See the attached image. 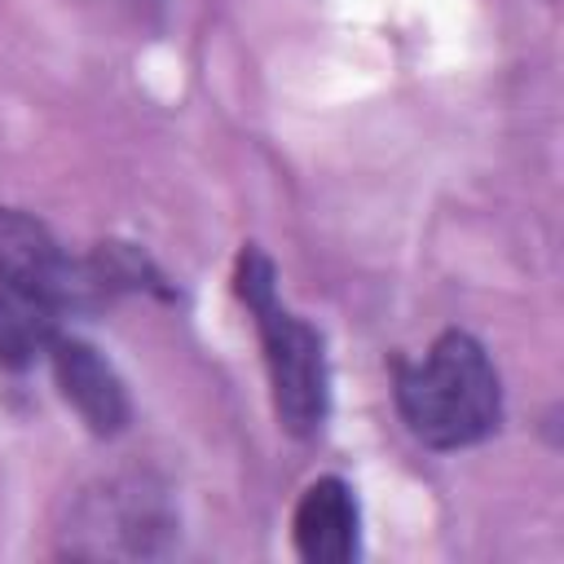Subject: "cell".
Wrapping results in <instances>:
<instances>
[{
  "instance_id": "cell-1",
  "label": "cell",
  "mask_w": 564,
  "mask_h": 564,
  "mask_svg": "<svg viewBox=\"0 0 564 564\" xmlns=\"http://www.w3.org/2000/svg\"><path fill=\"white\" fill-rule=\"evenodd\" d=\"M397 410L432 449H467L498 432L502 383L467 330H441L419 361H397Z\"/></svg>"
},
{
  "instance_id": "cell-2",
  "label": "cell",
  "mask_w": 564,
  "mask_h": 564,
  "mask_svg": "<svg viewBox=\"0 0 564 564\" xmlns=\"http://www.w3.org/2000/svg\"><path fill=\"white\" fill-rule=\"evenodd\" d=\"M234 295L256 322L264 348L269 397L282 432L308 441L330 414V366L322 335L278 300V269L260 247H242L234 260Z\"/></svg>"
},
{
  "instance_id": "cell-3",
  "label": "cell",
  "mask_w": 564,
  "mask_h": 564,
  "mask_svg": "<svg viewBox=\"0 0 564 564\" xmlns=\"http://www.w3.org/2000/svg\"><path fill=\"white\" fill-rule=\"evenodd\" d=\"M176 529V516L163 498V489L145 476L106 480L93 489L66 529L70 555H159Z\"/></svg>"
},
{
  "instance_id": "cell-4",
  "label": "cell",
  "mask_w": 564,
  "mask_h": 564,
  "mask_svg": "<svg viewBox=\"0 0 564 564\" xmlns=\"http://www.w3.org/2000/svg\"><path fill=\"white\" fill-rule=\"evenodd\" d=\"M0 282L44 300L48 308H93L101 304V286L88 260L62 251V242L35 216L0 203Z\"/></svg>"
},
{
  "instance_id": "cell-5",
  "label": "cell",
  "mask_w": 564,
  "mask_h": 564,
  "mask_svg": "<svg viewBox=\"0 0 564 564\" xmlns=\"http://www.w3.org/2000/svg\"><path fill=\"white\" fill-rule=\"evenodd\" d=\"M48 366H53V383H57L62 401L84 419V427L93 436H115L128 427V419H132L128 388L88 339L53 335Z\"/></svg>"
},
{
  "instance_id": "cell-6",
  "label": "cell",
  "mask_w": 564,
  "mask_h": 564,
  "mask_svg": "<svg viewBox=\"0 0 564 564\" xmlns=\"http://www.w3.org/2000/svg\"><path fill=\"white\" fill-rule=\"evenodd\" d=\"M357 498L339 476H317L291 516V542L295 555L308 564H348L357 555Z\"/></svg>"
},
{
  "instance_id": "cell-7",
  "label": "cell",
  "mask_w": 564,
  "mask_h": 564,
  "mask_svg": "<svg viewBox=\"0 0 564 564\" xmlns=\"http://www.w3.org/2000/svg\"><path fill=\"white\" fill-rule=\"evenodd\" d=\"M53 317L57 308L0 282V370H26L40 352H48L57 335Z\"/></svg>"
},
{
  "instance_id": "cell-8",
  "label": "cell",
  "mask_w": 564,
  "mask_h": 564,
  "mask_svg": "<svg viewBox=\"0 0 564 564\" xmlns=\"http://www.w3.org/2000/svg\"><path fill=\"white\" fill-rule=\"evenodd\" d=\"M137 4H141V0H137Z\"/></svg>"
}]
</instances>
